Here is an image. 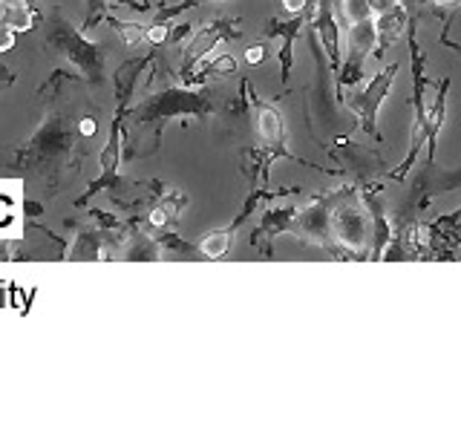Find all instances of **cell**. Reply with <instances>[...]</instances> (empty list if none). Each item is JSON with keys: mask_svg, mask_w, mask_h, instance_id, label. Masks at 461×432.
<instances>
[{"mask_svg": "<svg viewBox=\"0 0 461 432\" xmlns=\"http://www.w3.org/2000/svg\"><path fill=\"white\" fill-rule=\"evenodd\" d=\"M216 104L205 86L165 84L150 90L136 107L124 110L122 122V162H136L158 153L165 127L173 119H213Z\"/></svg>", "mask_w": 461, "mask_h": 432, "instance_id": "1", "label": "cell"}, {"mask_svg": "<svg viewBox=\"0 0 461 432\" xmlns=\"http://www.w3.org/2000/svg\"><path fill=\"white\" fill-rule=\"evenodd\" d=\"M81 162L78 153V130L67 110H50L41 127L29 136L9 158V170L18 176H41L58 194L64 184V170H72Z\"/></svg>", "mask_w": 461, "mask_h": 432, "instance_id": "2", "label": "cell"}, {"mask_svg": "<svg viewBox=\"0 0 461 432\" xmlns=\"http://www.w3.org/2000/svg\"><path fill=\"white\" fill-rule=\"evenodd\" d=\"M43 40H47L50 50L64 55L67 61L78 69L81 81L90 86V90L104 86V81H107L104 43L86 40V35H81L78 29L69 23L67 14H61V9H52L43 14Z\"/></svg>", "mask_w": 461, "mask_h": 432, "instance_id": "3", "label": "cell"}, {"mask_svg": "<svg viewBox=\"0 0 461 432\" xmlns=\"http://www.w3.org/2000/svg\"><path fill=\"white\" fill-rule=\"evenodd\" d=\"M306 38H309V47H312V58H314V84L309 90L306 98V119H309V130L317 141V148H326V139H338L346 136L340 133V104L335 98V72L329 67V58L317 40L314 29H306Z\"/></svg>", "mask_w": 461, "mask_h": 432, "instance_id": "4", "label": "cell"}, {"mask_svg": "<svg viewBox=\"0 0 461 432\" xmlns=\"http://www.w3.org/2000/svg\"><path fill=\"white\" fill-rule=\"evenodd\" d=\"M461 184V167H441L436 162H427L418 167L415 179L407 187V196L395 208V216L389 222L395 225H421L427 216H432V205L444 196L453 194Z\"/></svg>", "mask_w": 461, "mask_h": 432, "instance_id": "5", "label": "cell"}, {"mask_svg": "<svg viewBox=\"0 0 461 432\" xmlns=\"http://www.w3.org/2000/svg\"><path fill=\"white\" fill-rule=\"evenodd\" d=\"M349 191H355V184L346 182L340 187H331V191L312 196L306 205L297 208V216H294L292 230H288V234H294L306 245H314L317 251L329 254L331 259H346V254L340 251V245L335 242V237H331V208H335V202L343 199Z\"/></svg>", "mask_w": 461, "mask_h": 432, "instance_id": "6", "label": "cell"}, {"mask_svg": "<svg viewBox=\"0 0 461 432\" xmlns=\"http://www.w3.org/2000/svg\"><path fill=\"white\" fill-rule=\"evenodd\" d=\"M398 69H401L398 61L386 64L378 72V76L369 78L364 86H349V90H343V95L338 98V104L343 110H349L355 119H357V127L364 130L366 136H372L375 141H384L381 130H378V110H381V104L386 101L389 90H393Z\"/></svg>", "mask_w": 461, "mask_h": 432, "instance_id": "7", "label": "cell"}, {"mask_svg": "<svg viewBox=\"0 0 461 432\" xmlns=\"http://www.w3.org/2000/svg\"><path fill=\"white\" fill-rule=\"evenodd\" d=\"M331 237L346 259H369V216L364 202L357 199V187L331 208Z\"/></svg>", "mask_w": 461, "mask_h": 432, "instance_id": "8", "label": "cell"}, {"mask_svg": "<svg viewBox=\"0 0 461 432\" xmlns=\"http://www.w3.org/2000/svg\"><path fill=\"white\" fill-rule=\"evenodd\" d=\"M329 156L340 165V176L349 179L355 187L364 184H384L389 182V167L386 158L366 144H355L349 136H338L335 148H329Z\"/></svg>", "mask_w": 461, "mask_h": 432, "instance_id": "9", "label": "cell"}, {"mask_svg": "<svg viewBox=\"0 0 461 432\" xmlns=\"http://www.w3.org/2000/svg\"><path fill=\"white\" fill-rule=\"evenodd\" d=\"M245 95H249V112L254 115V130H257V136H259V144L280 150L288 158V162H300L303 167H314V170H321V173H329V176H340V170H335V167H317L314 162H306V158H300V156H294L292 150H288V136H285L283 112L274 104H268L266 98H259L249 78H245Z\"/></svg>", "mask_w": 461, "mask_h": 432, "instance_id": "10", "label": "cell"}, {"mask_svg": "<svg viewBox=\"0 0 461 432\" xmlns=\"http://www.w3.org/2000/svg\"><path fill=\"white\" fill-rule=\"evenodd\" d=\"M242 38V18H213L205 26L194 32L191 43L182 52L179 64V84H187V78L194 76V69L202 67V61L213 52V47L220 40H237Z\"/></svg>", "mask_w": 461, "mask_h": 432, "instance_id": "11", "label": "cell"}, {"mask_svg": "<svg viewBox=\"0 0 461 432\" xmlns=\"http://www.w3.org/2000/svg\"><path fill=\"white\" fill-rule=\"evenodd\" d=\"M314 6L317 0H309V6L292 14V18H271L266 21L263 26V40H271V38H280V52H277V61H280V81L283 86H288V78H292V69H294V40L306 32V26L314 14Z\"/></svg>", "mask_w": 461, "mask_h": 432, "instance_id": "12", "label": "cell"}, {"mask_svg": "<svg viewBox=\"0 0 461 432\" xmlns=\"http://www.w3.org/2000/svg\"><path fill=\"white\" fill-rule=\"evenodd\" d=\"M309 26L314 29L317 40H321L331 72H338L340 61H343V55H340L343 50H340V23H338V14H335V0H317Z\"/></svg>", "mask_w": 461, "mask_h": 432, "instance_id": "13", "label": "cell"}, {"mask_svg": "<svg viewBox=\"0 0 461 432\" xmlns=\"http://www.w3.org/2000/svg\"><path fill=\"white\" fill-rule=\"evenodd\" d=\"M297 216V205H283V208H266L263 220L251 230V248L263 251V256H274V239L280 234H288L292 230V222Z\"/></svg>", "mask_w": 461, "mask_h": 432, "instance_id": "14", "label": "cell"}, {"mask_svg": "<svg viewBox=\"0 0 461 432\" xmlns=\"http://www.w3.org/2000/svg\"><path fill=\"white\" fill-rule=\"evenodd\" d=\"M185 208H187V194L179 191V187H167V191L156 202H150L148 216H144V225H148L150 230H165V228L179 222Z\"/></svg>", "mask_w": 461, "mask_h": 432, "instance_id": "15", "label": "cell"}, {"mask_svg": "<svg viewBox=\"0 0 461 432\" xmlns=\"http://www.w3.org/2000/svg\"><path fill=\"white\" fill-rule=\"evenodd\" d=\"M450 76H444L438 84H436V101H432V107H427V158L429 162H436V150H438V133L444 127V119H447V93H450Z\"/></svg>", "mask_w": 461, "mask_h": 432, "instance_id": "16", "label": "cell"}, {"mask_svg": "<svg viewBox=\"0 0 461 432\" xmlns=\"http://www.w3.org/2000/svg\"><path fill=\"white\" fill-rule=\"evenodd\" d=\"M375 29H378V43H375V58H384V52L393 47V43L407 32V12H403V6L386 12V14H378L375 18Z\"/></svg>", "mask_w": 461, "mask_h": 432, "instance_id": "17", "label": "cell"}, {"mask_svg": "<svg viewBox=\"0 0 461 432\" xmlns=\"http://www.w3.org/2000/svg\"><path fill=\"white\" fill-rule=\"evenodd\" d=\"M122 248H124V256L127 259H141V263H150V259L162 256V248H158V242L148 234V230H141V225L127 237V242L122 245Z\"/></svg>", "mask_w": 461, "mask_h": 432, "instance_id": "18", "label": "cell"}, {"mask_svg": "<svg viewBox=\"0 0 461 432\" xmlns=\"http://www.w3.org/2000/svg\"><path fill=\"white\" fill-rule=\"evenodd\" d=\"M78 81H81V76H76V72H69L67 67H58V69H52V76L38 86L35 95L41 98V104H43V107H50L52 101L61 98V90H64L67 84H78Z\"/></svg>", "mask_w": 461, "mask_h": 432, "instance_id": "19", "label": "cell"}, {"mask_svg": "<svg viewBox=\"0 0 461 432\" xmlns=\"http://www.w3.org/2000/svg\"><path fill=\"white\" fill-rule=\"evenodd\" d=\"M375 43H378V29H375V18L349 23V47H346V50H355V52L369 58V52H375Z\"/></svg>", "mask_w": 461, "mask_h": 432, "instance_id": "20", "label": "cell"}, {"mask_svg": "<svg viewBox=\"0 0 461 432\" xmlns=\"http://www.w3.org/2000/svg\"><path fill=\"white\" fill-rule=\"evenodd\" d=\"M230 242H234V234H230L228 228H213L202 237V242L196 245V248L205 259H222L230 251Z\"/></svg>", "mask_w": 461, "mask_h": 432, "instance_id": "21", "label": "cell"}, {"mask_svg": "<svg viewBox=\"0 0 461 432\" xmlns=\"http://www.w3.org/2000/svg\"><path fill=\"white\" fill-rule=\"evenodd\" d=\"M199 4H220V0H182V4L176 6H167V4H156V14L150 23H158V26H170L173 21L179 18V14H185L187 9H194Z\"/></svg>", "mask_w": 461, "mask_h": 432, "instance_id": "22", "label": "cell"}, {"mask_svg": "<svg viewBox=\"0 0 461 432\" xmlns=\"http://www.w3.org/2000/svg\"><path fill=\"white\" fill-rule=\"evenodd\" d=\"M156 242H158V248H162V251H173V254H179V256H202V254H199V248H196V245L185 242V239H182L179 234H173L170 228L158 230Z\"/></svg>", "mask_w": 461, "mask_h": 432, "instance_id": "23", "label": "cell"}, {"mask_svg": "<svg viewBox=\"0 0 461 432\" xmlns=\"http://www.w3.org/2000/svg\"><path fill=\"white\" fill-rule=\"evenodd\" d=\"M104 23H110L115 32H119L124 38L127 47H136V43H144V26L141 23H124L119 18H113V14H107Z\"/></svg>", "mask_w": 461, "mask_h": 432, "instance_id": "24", "label": "cell"}, {"mask_svg": "<svg viewBox=\"0 0 461 432\" xmlns=\"http://www.w3.org/2000/svg\"><path fill=\"white\" fill-rule=\"evenodd\" d=\"M340 14H343L346 23L366 21V18H372L369 0H340Z\"/></svg>", "mask_w": 461, "mask_h": 432, "instance_id": "25", "label": "cell"}, {"mask_svg": "<svg viewBox=\"0 0 461 432\" xmlns=\"http://www.w3.org/2000/svg\"><path fill=\"white\" fill-rule=\"evenodd\" d=\"M86 14H84V32L86 29H95L98 23H104L107 18V9H110V0H84Z\"/></svg>", "mask_w": 461, "mask_h": 432, "instance_id": "26", "label": "cell"}, {"mask_svg": "<svg viewBox=\"0 0 461 432\" xmlns=\"http://www.w3.org/2000/svg\"><path fill=\"white\" fill-rule=\"evenodd\" d=\"M26 242L23 239H0V263H14V259H26Z\"/></svg>", "mask_w": 461, "mask_h": 432, "instance_id": "27", "label": "cell"}, {"mask_svg": "<svg viewBox=\"0 0 461 432\" xmlns=\"http://www.w3.org/2000/svg\"><path fill=\"white\" fill-rule=\"evenodd\" d=\"M268 58V47H266V40H259V43H254V47H249V52H245V61L249 64H263Z\"/></svg>", "mask_w": 461, "mask_h": 432, "instance_id": "28", "label": "cell"}, {"mask_svg": "<svg viewBox=\"0 0 461 432\" xmlns=\"http://www.w3.org/2000/svg\"><path fill=\"white\" fill-rule=\"evenodd\" d=\"M401 6V0H369V9H372V18H378V14H386Z\"/></svg>", "mask_w": 461, "mask_h": 432, "instance_id": "29", "label": "cell"}, {"mask_svg": "<svg viewBox=\"0 0 461 432\" xmlns=\"http://www.w3.org/2000/svg\"><path fill=\"white\" fill-rule=\"evenodd\" d=\"M191 35V26L187 23H176V26H170V32H167V43L173 47V43H179L182 38H187Z\"/></svg>", "mask_w": 461, "mask_h": 432, "instance_id": "30", "label": "cell"}, {"mask_svg": "<svg viewBox=\"0 0 461 432\" xmlns=\"http://www.w3.org/2000/svg\"><path fill=\"white\" fill-rule=\"evenodd\" d=\"M12 47H14V32L9 26L0 23V52H9Z\"/></svg>", "mask_w": 461, "mask_h": 432, "instance_id": "31", "label": "cell"}, {"mask_svg": "<svg viewBox=\"0 0 461 432\" xmlns=\"http://www.w3.org/2000/svg\"><path fill=\"white\" fill-rule=\"evenodd\" d=\"M438 9H444L447 14H458L461 12V0H432Z\"/></svg>", "mask_w": 461, "mask_h": 432, "instance_id": "32", "label": "cell"}, {"mask_svg": "<svg viewBox=\"0 0 461 432\" xmlns=\"http://www.w3.org/2000/svg\"><path fill=\"white\" fill-rule=\"evenodd\" d=\"M14 81H18V76H14V69H9L4 61H0V86H12Z\"/></svg>", "mask_w": 461, "mask_h": 432, "instance_id": "33", "label": "cell"}, {"mask_svg": "<svg viewBox=\"0 0 461 432\" xmlns=\"http://www.w3.org/2000/svg\"><path fill=\"white\" fill-rule=\"evenodd\" d=\"M283 6H285L288 14H297V12H303L309 6V0H283Z\"/></svg>", "mask_w": 461, "mask_h": 432, "instance_id": "34", "label": "cell"}, {"mask_svg": "<svg viewBox=\"0 0 461 432\" xmlns=\"http://www.w3.org/2000/svg\"><path fill=\"white\" fill-rule=\"evenodd\" d=\"M41 213H43V205H41V202L35 205V202L29 199V202H26V216H29V220H35V216H41Z\"/></svg>", "mask_w": 461, "mask_h": 432, "instance_id": "35", "label": "cell"}, {"mask_svg": "<svg viewBox=\"0 0 461 432\" xmlns=\"http://www.w3.org/2000/svg\"><path fill=\"white\" fill-rule=\"evenodd\" d=\"M14 4H29V6H38V0H14Z\"/></svg>", "mask_w": 461, "mask_h": 432, "instance_id": "36", "label": "cell"}, {"mask_svg": "<svg viewBox=\"0 0 461 432\" xmlns=\"http://www.w3.org/2000/svg\"><path fill=\"white\" fill-rule=\"evenodd\" d=\"M458 259H461V251H458Z\"/></svg>", "mask_w": 461, "mask_h": 432, "instance_id": "37", "label": "cell"}]
</instances>
